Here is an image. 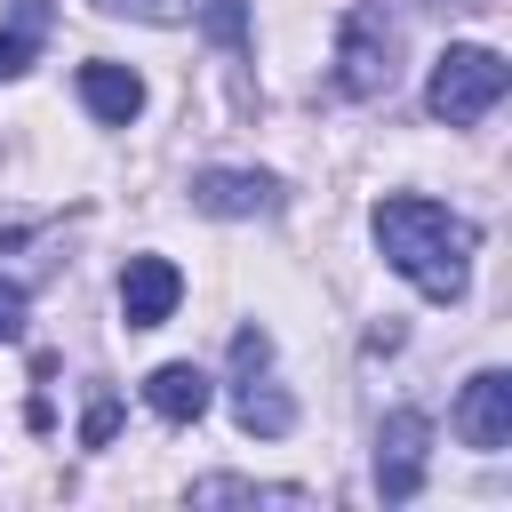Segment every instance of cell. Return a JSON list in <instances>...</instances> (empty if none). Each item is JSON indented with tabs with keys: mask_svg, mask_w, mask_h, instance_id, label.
I'll use <instances>...</instances> for the list:
<instances>
[{
	"mask_svg": "<svg viewBox=\"0 0 512 512\" xmlns=\"http://www.w3.org/2000/svg\"><path fill=\"white\" fill-rule=\"evenodd\" d=\"M368 232H376L384 264H392L416 296L464 304V288H472V248H480L472 216H456V208H440V200H424V192H392V200H376Z\"/></svg>",
	"mask_w": 512,
	"mask_h": 512,
	"instance_id": "cell-1",
	"label": "cell"
},
{
	"mask_svg": "<svg viewBox=\"0 0 512 512\" xmlns=\"http://www.w3.org/2000/svg\"><path fill=\"white\" fill-rule=\"evenodd\" d=\"M336 96H352V104H368V96H384L392 80H400V24L376 8V0H352L344 8V24H336Z\"/></svg>",
	"mask_w": 512,
	"mask_h": 512,
	"instance_id": "cell-2",
	"label": "cell"
},
{
	"mask_svg": "<svg viewBox=\"0 0 512 512\" xmlns=\"http://www.w3.org/2000/svg\"><path fill=\"white\" fill-rule=\"evenodd\" d=\"M504 88H512V64L496 48H480V40H464V48H440V64L424 80V104H432V120L472 128V120H488L504 104Z\"/></svg>",
	"mask_w": 512,
	"mask_h": 512,
	"instance_id": "cell-3",
	"label": "cell"
},
{
	"mask_svg": "<svg viewBox=\"0 0 512 512\" xmlns=\"http://www.w3.org/2000/svg\"><path fill=\"white\" fill-rule=\"evenodd\" d=\"M232 416H240V432H256V440L296 432V392L272 376V336H264L256 320L232 336Z\"/></svg>",
	"mask_w": 512,
	"mask_h": 512,
	"instance_id": "cell-4",
	"label": "cell"
},
{
	"mask_svg": "<svg viewBox=\"0 0 512 512\" xmlns=\"http://www.w3.org/2000/svg\"><path fill=\"white\" fill-rule=\"evenodd\" d=\"M424 464H432V416L424 408H392L376 424V496L384 504H408L424 488Z\"/></svg>",
	"mask_w": 512,
	"mask_h": 512,
	"instance_id": "cell-5",
	"label": "cell"
},
{
	"mask_svg": "<svg viewBox=\"0 0 512 512\" xmlns=\"http://www.w3.org/2000/svg\"><path fill=\"white\" fill-rule=\"evenodd\" d=\"M456 440L480 448V456L512 448V376H504V368H480V376L464 384V400H456Z\"/></svg>",
	"mask_w": 512,
	"mask_h": 512,
	"instance_id": "cell-6",
	"label": "cell"
},
{
	"mask_svg": "<svg viewBox=\"0 0 512 512\" xmlns=\"http://www.w3.org/2000/svg\"><path fill=\"white\" fill-rule=\"evenodd\" d=\"M192 208L200 216H272L280 208V176H264V168H200L192 176Z\"/></svg>",
	"mask_w": 512,
	"mask_h": 512,
	"instance_id": "cell-7",
	"label": "cell"
},
{
	"mask_svg": "<svg viewBox=\"0 0 512 512\" xmlns=\"http://www.w3.org/2000/svg\"><path fill=\"white\" fill-rule=\"evenodd\" d=\"M176 304H184V272L168 256H128V272H120V320L128 328H160Z\"/></svg>",
	"mask_w": 512,
	"mask_h": 512,
	"instance_id": "cell-8",
	"label": "cell"
},
{
	"mask_svg": "<svg viewBox=\"0 0 512 512\" xmlns=\"http://www.w3.org/2000/svg\"><path fill=\"white\" fill-rule=\"evenodd\" d=\"M80 104L104 120V128H128L144 112V80L128 64H80Z\"/></svg>",
	"mask_w": 512,
	"mask_h": 512,
	"instance_id": "cell-9",
	"label": "cell"
},
{
	"mask_svg": "<svg viewBox=\"0 0 512 512\" xmlns=\"http://www.w3.org/2000/svg\"><path fill=\"white\" fill-rule=\"evenodd\" d=\"M144 400H152V416H168V424H200V416H208V376H200L192 360H168V368L144 376Z\"/></svg>",
	"mask_w": 512,
	"mask_h": 512,
	"instance_id": "cell-10",
	"label": "cell"
},
{
	"mask_svg": "<svg viewBox=\"0 0 512 512\" xmlns=\"http://www.w3.org/2000/svg\"><path fill=\"white\" fill-rule=\"evenodd\" d=\"M192 504H312V488H296V480H240V472H208V480H192Z\"/></svg>",
	"mask_w": 512,
	"mask_h": 512,
	"instance_id": "cell-11",
	"label": "cell"
},
{
	"mask_svg": "<svg viewBox=\"0 0 512 512\" xmlns=\"http://www.w3.org/2000/svg\"><path fill=\"white\" fill-rule=\"evenodd\" d=\"M40 40H48V0H16V24H0V80L32 72Z\"/></svg>",
	"mask_w": 512,
	"mask_h": 512,
	"instance_id": "cell-12",
	"label": "cell"
},
{
	"mask_svg": "<svg viewBox=\"0 0 512 512\" xmlns=\"http://www.w3.org/2000/svg\"><path fill=\"white\" fill-rule=\"evenodd\" d=\"M88 8H104V16H136V24H192L208 0H88Z\"/></svg>",
	"mask_w": 512,
	"mask_h": 512,
	"instance_id": "cell-13",
	"label": "cell"
},
{
	"mask_svg": "<svg viewBox=\"0 0 512 512\" xmlns=\"http://www.w3.org/2000/svg\"><path fill=\"white\" fill-rule=\"evenodd\" d=\"M112 424H120V400H112V392H96V400H88V416H80V448H104V440H112Z\"/></svg>",
	"mask_w": 512,
	"mask_h": 512,
	"instance_id": "cell-14",
	"label": "cell"
},
{
	"mask_svg": "<svg viewBox=\"0 0 512 512\" xmlns=\"http://www.w3.org/2000/svg\"><path fill=\"white\" fill-rule=\"evenodd\" d=\"M16 336H24V288L0 280V344H16Z\"/></svg>",
	"mask_w": 512,
	"mask_h": 512,
	"instance_id": "cell-15",
	"label": "cell"
},
{
	"mask_svg": "<svg viewBox=\"0 0 512 512\" xmlns=\"http://www.w3.org/2000/svg\"><path fill=\"white\" fill-rule=\"evenodd\" d=\"M432 8H488V0H432Z\"/></svg>",
	"mask_w": 512,
	"mask_h": 512,
	"instance_id": "cell-16",
	"label": "cell"
}]
</instances>
